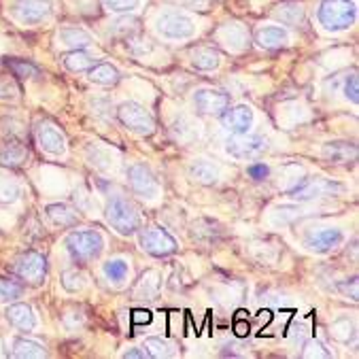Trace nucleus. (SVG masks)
I'll return each instance as SVG.
<instances>
[{
  "label": "nucleus",
  "mask_w": 359,
  "mask_h": 359,
  "mask_svg": "<svg viewBox=\"0 0 359 359\" xmlns=\"http://www.w3.org/2000/svg\"><path fill=\"white\" fill-rule=\"evenodd\" d=\"M66 249L75 262H88L102 253L104 238L96 230H77L66 236Z\"/></svg>",
  "instance_id": "3"
},
{
  "label": "nucleus",
  "mask_w": 359,
  "mask_h": 359,
  "mask_svg": "<svg viewBox=\"0 0 359 359\" xmlns=\"http://www.w3.org/2000/svg\"><path fill=\"white\" fill-rule=\"evenodd\" d=\"M323 158L334 162V164H348V162H355L357 160V147L353 145V142H327V145H323L321 149Z\"/></svg>",
  "instance_id": "21"
},
{
  "label": "nucleus",
  "mask_w": 359,
  "mask_h": 359,
  "mask_svg": "<svg viewBox=\"0 0 359 359\" xmlns=\"http://www.w3.org/2000/svg\"><path fill=\"white\" fill-rule=\"evenodd\" d=\"M18 274L30 283V285H41L47 276V259L43 253H36V251H26L20 259H18V266H15Z\"/></svg>",
  "instance_id": "11"
},
{
  "label": "nucleus",
  "mask_w": 359,
  "mask_h": 359,
  "mask_svg": "<svg viewBox=\"0 0 359 359\" xmlns=\"http://www.w3.org/2000/svg\"><path fill=\"white\" fill-rule=\"evenodd\" d=\"M13 357L18 359H41L47 355L45 346L34 342V340H28V338H15L13 340Z\"/></svg>",
  "instance_id": "26"
},
{
  "label": "nucleus",
  "mask_w": 359,
  "mask_h": 359,
  "mask_svg": "<svg viewBox=\"0 0 359 359\" xmlns=\"http://www.w3.org/2000/svg\"><path fill=\"white\" fill-rule=\"evenodd\" d=\"M117 117L119 121L132 130L134 134H140V136H151L156 132V121L154 117L149 115V111L138 104V102H121L119 109H117Z\"/></svg>",
  "instance_id": "4"
},
{
  "label": "nucleus",
  "mask_w": 359,
  "mask_h": 359,
  "mask_svg": "<svg viewBox=\"0 0 359 359\" xmlns=\"http://www.w3.org/2000/svg\"><path fill=\"white\" fill-rule=\"evenodd\" d=\"M142 0H102V5L113 13H132L140 7Z\"/></svg>",
  "instance_id": "38"
},
{
  "label": "nucleus",
  "mask_w": 359,
  "mask_h": 359,
  "mask_svg": "<svg viewBox=\"0 0 359 359\" xmlns=\"http://www.w3.org/2000/svg\"><path fill=\"white\" fill-rule=\"evenodd\" d=\"M330 334L336 342L348 344L355 338V323L348 317H338L336 321H332L330 325Z\"/></svg>",
  "instance_id": "31"
},
{
  "label": "nucleus",
  "mask_w": 359,
  "mask_h": 359,
  "mask_svg": "<svg viewBox=\"0 0 359 359\" xmlns=\"http://www.w3.org/2000/svg\"><path fill=\"white\" fill-rule=\"evenodd\" d=\"M128 183L138 198L147 200V202H151L160 196V183L156 181L154 172L145 164H132L128 168Z\"/></svg>",
  "instance_id": "7"
},
{
  "label": "nucleus",
  "mask_w": 359,
  "mask_h": 359,
  "mask_svg": "<svg viewBox=\"0 0 359 359\" xmlns=\"http://www.w3.org/2000/svg\"><path fill=\"white\" fill-rule=\"evenodd\" d=\"M138 243H140L142 251H147L149 255H156V257H166L177 251V241L162 228L145 230L140 234Z\"/></svg>",
  "instance_id": "8"
},
{
  "label": "nucleus",
  "mask_w": 359,
  "mask_h": 359,
  "mask_svg": "<svg viewBox=\"0 0 359 359\" xmlns=\"http://www.w3.org/2000/svg\"><path fill=\"white\" fill-rule=\"evenodd\" d=\"M57 41H62V45H66L70 49H86L94 43L92 36L83 28H75V26L62 28L57 32Z\"/></svg>",
  "instance_id": "23"
},
{
  "label": "nucleus",
  "mask_w": 359,
  "mask_h": 359,
  "mask_svg": "<svg viewBox=\"0 0 359 359\" xmlns=\"http://www.w3.org/2000/svg\"><path fill=\"white\" fill-rule=\"evenodd\" d=\"M147 348L145 353L154 359H166V357H172L175 355V346L172 342H168L166 338H160V336H154V338H147L145 340V346Z\"/></svg>",
  "instance_id": "32"
},
{
  "label": "nucleus",
  "mask_w": 359,
  "mask_h": 359,
  "mask_svg": "<svg viewBox=\"0 0 359 359\" xmlns=\"http://www.w3.org/2000/svg\"><path fill=\"white\" fill-rule=\"evenodd\" d=\"M104 217L123 236H130V234H134L140 228V217H138L136 208L123 196H113L109 200L107 210H104Z\"/></svg>",
  "instance_id": "2"
},
{
  "label": "nucleus",
  "mask_w": 359,
  "mask_h": 359,
  "mask_svg": "<svg viewBox=\"0 0 359 359\" xmlns=\"http://www.w3.org/2000/svg\"><path fill=\"white\" fill-rule=\"evenodd\" d=\"M219 53L210 49V47H202V49H196L191 53V66L198 68V70H215L219 66Z\"/></svg>",
  "instance_id": "30"
},
{
  "label": "nucleus",
  "mask_w": 359,
  "mask_h": 359,
  "mask_svg": "<svg viewBox=\"0 0 359 359\" xmlns=\"http://www.w3.org/2000/svg\"><path fill=\"white\" fill-rule=\"evenodd\" d=\"M342 241H344V236H342V232L338 228H319L317 232H313V234L306 236L304 247L309 251H313V253L323 255V253L334 251Z\"/></svg>",
  "instance_id": "15"
},
{
  "label": "nucleus",
  "mask_w": 359,
  "mask_h": 359,
  "mask_svg": "<svg viewBox=\"0 0 359 359\" xmlns=\"http://www.w3.org/2000/svg\"><path fill=\"white\" fill-rule=\"evenodd\" d=\"M194 107L204 115H222L230 107V96L219 90L202 88L194 92Z\"/></svg>",
  "instance_id": "12"
},
{
  "label": "nucleus",
  "mask_w": 359,
  "mask_h": 359,
  "mask_svg": "<svg viewBox=\"0 0 359 359\" xmlns=\"http://www.w3.org/2000/svg\"><path fill=\"white\" fill-rule=\"evenodd\" d=\"M24 294V285L11 278H0V302H11L22 298Z\"/></svg>",
  "instance_id": "37"
},
{
  "label": "nucleus",
  "mask_w": 359,
  "mask_h": 359,
  "mask_svg": "<svg viewBox=\"0 0 359 359\" xmlns=\"http://www.w3.org/2000/svg\"><path fill=\"white\" fill-rule=\"evenodd\" d=\"M222 123L228 132L232 134H249L253 123H255V115H253V109L247 107V104H236V107H228L222 115Z\"/></svg>",
  "instance_id": "14"
},
{
  "label": "nucleus",
  "mask_w": 359,
  "mask_h": 359,
  "mask_svg": "<svg viewBox=\"0 0 359 359\" xmlns=\"http://www.w3.org/2000/svg\"><path fill=\"white\" fill-rule=\"evenodd\" d=\"M162 290V274L158 270H145L134 285V296L138 300H154Z\"/></svg>",
  "instance_id": "17"
},
{
  "label": "nucleus",
  "mask_w": 359,
  "mask_h": 359,
  "mask_svg": "<svg viewBox=\"0 0 359 359\" xmlns=\"http://www.w3.org/2000/svg\"><path fill=\"white\" fill-rule=\"evenodd\" d=\"M134 323H151V313H147V311L134 313Z\"/></svg>",
  "instance_id": "47"
},
{
  "label": "nucleus",
  "mask_w": 359,
  "mask_h": 359,
  "mask_svg": "<svg viewBox=\"0 0 359 359\" xmlns=\"http://www.w3.org/2000/svg\"><path fill=\"white\" fill-rule=\"evenodd\" d=\"M119 77H121V75H119V70H117L115 66L107 64V62L94 64V66L90 68V81L96 83V86H104V88L115 86V83L119 81Z\"/></svg>",
  "instance_id": "25"
},
{
  "label": "nucleus",
  "mask_w": 359,
  "mask_h": 359,
  "mask_svg": "<svg viewBox=\"0 0 359 359\" xmlns=\"http://www.w3.org/2000/svg\"><path fill=\"white\" fill-rule=\"evenodd\" d=\"M255 43L262 49H278L290 43V32L280 26H264L255 32Z\"/></svg>",
  "instance_id": "20"
},
{
  "label": "nucleus",
  "mask_w": 359,
  "mask_h": 359,
  "mask_svg": "<svg viewBox=\"0 0 359 359\" xmlns=\"http://www.w3.org/2000/svg\"><path fill=\"white\" fill-rule=\"evenodd\" d=\"M20 196H22V185L9 175H0V202L9 204L15 202Z\"/></svg>",
  "instance_id": "33"
},
{
  "label": "nucleus",
  "mask_w": 359,
  "mask_h": 359,
  "mask_svg": "<svg viewBox=\"0 0 359 359\" xmlns=\"http://www.w3.org/2000/svg\"><path fill=\"white\" fill-rule=\"evenodd\" d=\"M274 18L280 20V24L285 26H300L304 22V9L298 3H283L276 7Z\"/></svg>",
  "instance_id": "27"
},
{
  "label": "nucleus",
  "mask_w": 359,
  "mask_h": 359,
  "mask_svg": "<svg viewBox=\"0 0 359 359\" xmlns=\"http://www.w3.org/2000/svg\"><path fill=\"white\" fill-rule=\"evenodd\" d=\"M236 334H238V336L249 334V325H245V323H236Z\"/></svg>",
  "instance_id": "48"
},
{
  "label": "nucleus",
  "mask_w": 359,
  "mask_h": 359,
  "mask_svg": "<svg viewBox=\"0 0 359 359\" xmlns=\"http://www.w3.org/2000/svg\"><path fill=\"white\" fill-rule=\"evenodd\" d=\"M266 149L268 142L264 136H247V134H238L236 138H230L226 145V151L236 160H255Z\"/></svg>",
  "instance_id": "9"
},
{
  "label": "nucleus",
  "mask_w": 359,
  "mask_h": 359,
  "mask_svg": "<svg viewBox=\"0 0 359 359\" xmlns=\"http://www.w3.org/2000/svg\"><path fill=\"white\" fill-rule=\"evenodd\" d=\"M7 319L22 332H32L36 327V317L28 304H11L7 309Z\"/></svg>",
  "instance_id": "22"
},
{
  "label": "nucleus",
  "mask_w": 359,
  "mask_h": 359,
  "mask_svg": "<svg viewBox=\"0 0 359 359\" xmlns=\"http://www.w3.org/2000/svg\"><path fill=\"white\" fill-rule=\"evenodd\" d=\"M215 39H217V43H222L228 51H243L247 45H249V32L245 30L243 24H226L217 30V34H215Z\"/></svg>",
  "instance_id": "16"
},
{
  "label": "nucleus",
  "mask_w": 359,
  "mask_h": 359,
  "mask_svg": "<svg viewBox=\"0 0 359 359\" xmlns=\"http://www.w3.org/2000/svg\"><path fill=\"white\" fill-rule=\"evenodd\" d=\"M20 86L13 77H0V100H18Z\"/></svg>",
  "instance_id": "40"
},
{
  "label": "nucleus",
  "mask_w": 359,
  "mask_h": 359,
  "mask_svg": "<svg viewBox=\"0 0 359 359\" xmlns=\"http://www.w3.org/2000/svg\"><path fill=\"white\" fill-rule=\"evenodd\" d=\"M102 272H104V276L109 278V280H113V283H123L126 280V276H128V272H130V268H128V262L126 259H109L104 266H102Z\"/></svg>",
  "instance_id": "35"
},
{
  "label": "nucleus",
  "mask_w": 359,
  "mask_h": 359,
  "mask_svg": "<svg viewBox=\"0 0 359 359\" xmlns=\"http://www.w3.org/2000/svg\"><path fill=\"white\" fill-rule=\"evenodd\" d=\"M344 98L351 100L353 104L359 102V79H357V75H351L344 81Z\"/></svg>",
  "instance_id": "41"
},
{
  "label": "nucleus",
  "mask_w": 359,
  "mask_h": 359,
  "mask_svg": "<svg viewBox=\"0 0 359 359\" xmlns=\"http://www.w3.org/2000/svg\"><path fill=\"white\" fill-rule=\"evenodd\" d=\"M36 142L49 156H62L66 151V138L62 130L51 121H41L36 126Z\"/></svg>",
  "instance_id": "13"
},
{
  "label": "nucleus",
  "mask_w": 359,
  "mask_h": 359,
  "mask_svg": "<svg viewBox=\"0 0 359 359\" xmlns=\"http://www.w3.org/2000/svg\"><path fill=\"white\" fill-rule=\"evenodd\" d=\"M96 62V57H92L90 53H86L83 49H73L70 53L64 55V66L73 73H81V70H90Z\"/></svg>",
  "instance_id": "29"
},
{
  "label": "nucleus",
  "mask_w": 359,
  "mask_h": 359,
  "mask_svg": "<svg viewBox=\"0 0 359 359\" xmlns=\"http://www.w3.org/2000/svg\"><path fill=\"white\" fill-rule=\"evenodd\" d=\"M3 348H5V344H3V340H0V357H5V351Z\"/></svg>",
  "instance_id": "49"
},
{
  "label": "nucleus",
  "mask_w": 359,
  "mask_h": 359,
  "mask_svg": "<svg viewBox=\"0 0 359 359\" xmlns=\"http://www.w3.org/2000/svg\"><path fill=\"white\" fill-rule=\"evenodd\" d=\"M268 172H270V170H268V166H264V164H253V166H249V177L255 179V181L266 179Z\"/></svg>",
  "instance_id": "44"
},
{
  "label": "nucleus",
  "mask_w": 359,
  "mask_h": 359,
  "mask_svg": "<svg viewBox=\"0 0 359 359\" xmlns=\"http://www.w3.org/2000/svg\"><path fill=\"white\" fill-rule=\"evenodd\" d=\"M62 287L66 292L75 294V292H81L86 287V274L77 268H70V270H64L62 272Z\"/></svg>",
  "instance_id": "34"
},
{
  "label": "nucleus",
  "mask_w": 359,
  "mask_h": 359,
  "mask_svg": "<svg viewBox=\"0 0 359 359\" xmlns=\"http://www.w3.org/2000/svg\"><path fill=\"white\" fill-rule=\"evenodd\" d=\"M342 189L344 187L336 181H330L323 177H309V179H300L294 187L287 189V194L296 200H315L321 196H334Z\"/></svg>",
  "instance_id": "6"
},
{
  "label": "nucleus",
  "mask_w": 359,
  "mask_h": 359,
  "mask_svg": "<svg viewBox=\"0 0 359 359\" xmlns=\"http://www.w3.org/2000/svg\"><path fill=\"white\" fill-rule=\"evenodd\" d=\"M145 357H149V355L145 351H140V348H128L123 353V359H145Z\"/></svg>",
  "instance_id": "46"
},
{
  "label": "nucleus",
  "mask_w": 359,
  "mask_h": 359,
  "mask_svg": "<svg viewBox=\"0 0 359 359\" xmlns=\"http://www.w3.org/2000/svg\"><path fill=\"white\" fill-rule=\"evenodd\" d=\"M338 290H340L346 298L357 300V278H351V285H348V283H340V285H338Z\"/></svg>",
  "instance_id": "43"
},
{
  "label": "nucleus",
  "mask_w": 359,
  "mask_h": 359,
  "mask_svg": "<svg viewBox=\"0 0 359 359\" xmlns=\"http://www.w3.org/2000/svg\"><path fill=\"white\" fill-rule=\"evenodd\" d=\"M51 15V5L47 0H18L13 5V18L24 26H34Z\"/></svg>",
  "instance_id": "10"
},
{
  "label": "nucleus",
  "mask_w": 359,
  "mask_h": 359,
  "mask_svg": "<svg viewBox=\"0 0 359 359\" xmlns=\"http://www.w3.org/2000/svg\"><path fill=\"white\" fill-rule=\"evenodd\" d=\"M156 28L164 39H172V41H185V39H191L196 34L194 20L185 13H179V11L162 13L156 22Z\"/></svg>",
  "instance_id": "5"
},
{
  "label": "nucleus",
  "mask_w": 359,
  "mask_h": 359,
  "mask_svg": "<svg viewBox=\"0 0 359 359\" xmlns=\"http://www.w3.org/2000/svg\"><path fill=\"white\" fill-rule=\"evenodd\" d=\"M200 136V126L189 119V117H179L175 123H172V138L183 142V145H189V142L198 140Z\"/></svg>",
  "instance_id": "24"
},
{
  "label": "nucleus",
  "mask_w": 359,
  "mask_h": 359,
  "mask_svg": "<svg viewBox=\"0 0 359 359\" xmlns=\"http://www.w3.org/2000/svg\"><path fill=\"white\" fill-rule=\"evenodd\" d=\"M181 7H189V9H206V0H175Z\"/></svg>",
  "instance_id": "45"
},
{
  "label": "nucleus",
  "mask_w": 359,
  "mask_h": 359,
  "mask_svg": "<svg viewBox=\"0 0 359 359\" xmlns=\"http://www.w3.org/2000/svg\"><path fill=\"white\" fill-rule=\"evenodd\" d=\"M304 357H332V353H330V351H325V346H323L321 342L313 340V342H309V344H306V348H304Z\"/></svg>",
  "instance_id": "42"
},
{
  "label": "nucleus",
  "mask_w": 359,
  "mask_h": 359,
  "mask_svg": "<svg viewBox=\"0 0 359 359\" xmlns=\"http://www.w3.org/2000/svg\"><path fill=\"white\" fill-rule=\"evenodd\" d=\"M300 215H302V210L298 206H278L274 210V215H272V224L285 226V224H290L292 219L300 217Z\"/></svg>",
  "instance_id": "39"
},
{
  "label": "nucleus",
  "mask_w": 359,
  "mask_h": 359,
  "mask_svg": "<svg viewBox=\"0 0 359 359\" xmlns=\"http://www.w3.org/2000/svg\"><path fill=\"white\" fill-rule=\"evenodd\" d=\"M28 149L24 142L20 140H7L3 147H0V166L5 168H20L28 162Z\"/></svg>",
  "instance_id": "19"
},
{
  "label": "nucleus",
  "mask_w": 359,
  "mask_h": 359,
  "mask_svg": "<svg viewBox=\"0 0 359 359\" xmlns=\"http://www.w3.org/2000/svg\"><path fill=\"white\" fill-rule=\"evenodd\" d=\"M317 18L327 32H344L357 20V5L353 0H323Z\"/></svg>",
  "instance_id": "1"
},
{
  "label": "nucleus",
  "mask_w": 359,
  "mask_h": 359,
  "mask_svg": "<svg viewBox=\"0 0 359 359\" xmlns=\"http://www.w3.org/2000/svg\"><path fill=\"white\" fill-rule=\"evenodd\" d=\"M9 66V70L13 73V77H20V79H30V77H36L39 75V66H34L32 62H26V60H18V57H11L5 62Z\"/></svg>",
  "instance_id": "36"
},
{
  "label": "nucleus",
  "mask_w": 359,
  "mask_h": 359,
  "mask_svg": "<svg viewBox=\"0 0 359 359\" xmlns=\"http://www.w3.org/2000/svg\"><path fill=\"white\" fill-rule=\"evenodd\" d=\"M189 177L200 185H215L222 179V168L217 164H212L210 160L200 158L189 164Z\"/></svg>",
  "instance_id": "18"
},
{
  "label": "nucleus",
  "mask_w": 359,
  "mask_h": 359,
  "mask_svg": "<svg viewBox=\"0 0 359 359\" xmlns=\"http://www.w3.org/2000/svg\"><path fill=\"white\" fill-rule=\"evenodd\" d=\"M47 217L55 224V226H62V228H68V226H75L77 222V212L70 208L68 204H49L45 208Z\"/></svg>",
  "instance_id": "28"
}]
</instances>
